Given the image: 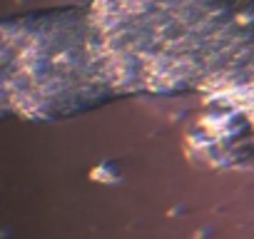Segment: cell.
<instances>
[{
	"mask_svg": "<svg viewBox=\"0 0 254 239\" xmlns=\"http://www.w3.org/2000/svg\"><path fill=\"white\" fill-rule=\"evenodd\" d=\"M232 82V92L234 97L242 100V105L249 110L252 122H254V45L249 48V53L239 60V65L234 70L227 72V77Z\"/></svg>",
	"mask_w": 254,
	"mask_h": 239,
	"instance_id": "2",
	"label": "cell"
},
{
	"mask_svg": "<svg viewBox=\"0 0 254 239\" xmlns=\"http://www.w3.org/2000/svg\"><path fill=\"white\" fill-rule=\"evenodd\" d=\"M87 35L112 92H182L249 53L254 0H102Z\"/></svg>",
	"mask_w": 254,
	"mask_h": 239,
	"instance_id": "1",
	"label": "cell"
}]
</instances>
